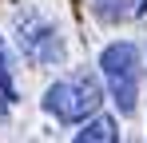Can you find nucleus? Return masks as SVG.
Instances as JSON below:
<instances>
[{
    "instance_id": "obj_6",
    "label": "nucleus",
    "mask_w": 147,
    "mask_h": 143,
    "mask_svg": "<svg viewBox=\"0 0 147 143\" xmlns=\"http://www.w3.org/2000/svg\"><path fill=\"white\" fill-rule=\"evenodd\" d=\"M96 16L99 20H127L135 16V0H96Z\"/></svg>"
},
{
    "instance_id": "obj_1",
    "label": "nucleus",
    "mask_w": 147,
    "mask_h": 143,
    "mask_svg": "<svg viewBox=\"0 0 147 143\" xmlns=\"http://www.w3.org/2000/svg\"><path fill=\"white\" fill-rule=\"evenodd\" d=\"M99 103H103V88L92 72H76L68 80H56L44 92V111L64 123H80V119L96 115Z\"/></svg>"
},
{
    "instance_id": "obj_3",
    "label": "nucleus",
    "mask_w": 147,
    "mask_h": 143,
    "mask_svg": "<svg viewBox=\"0 0 147 143\" xmlns=\"http://www.w3.org/2000/svg\"><path fill=\"white\" fill-rule=\"evenodd\" d=\"M16 32H20V48H24L28 60H36V64H56V60H64V44H60V36H56V28H52L44 16H16Z\"/></svg>"
},
{
    "instance_id": "obj_2",
    "label": "nucleus",
    "mask_w": 147,
    "mask_h": 143,
    "mask_svg": "<svg viewBox=\"0 0 147 143\" xmlns=\"http://www.w3.org/2000/svg\"><path fill=\"white\" fill-rule=\"evenodd\" d=\"M99 68H103V80L115 95L123 115L135 111V99H139V80H143V60H139V48L131 40H119V44H107L103 56H99Z\"/></svg>"
},
{
    "instance_id": "obj_4",
    "label": "nucleus",
    "mask_w": 147,
    "mask_h": 143,
    "mask_svg": "<svg viewBox=\"0 0 147 143\" xmlns=\"http://www.w3.org/2000/svg\"><path fill=\"white\" fill-rule=\"evenodd\" d=\"M16 107V68H12V52L0 36V115H8Z\"/></svg>"
},
{
    "instance_id": "obj_5",
    "label": "nucleus",
    "mask_w": 147,
    "mask_h": 143,
    "mask_svg": "<svg viewBox=\"0 0 147 143\" xmlns=\"http://www.w3.org/2000/svg\"><path fill=\"white\" fill-rule=\"evenodd\" d=\"M76 139L80 143H115L119 139V131H115V119H107V115H96V119H88L80 131H76Z\"/></svg>"
}]
</instances>
